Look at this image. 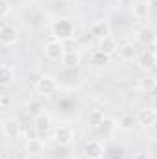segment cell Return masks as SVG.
I'll return each mask as SVG.
<instances>
[{"mask_svg": "<svg viewBox=\"0 0 157 159\" xmlns=\"http://www.w3.org/2000/svg\"><path fill=\"white\" fill-rule=\"evenodd\" d=\"M67 69H78L79 63H81V56H79L78 50H67L63 61H61Z\"/></svg>", "mask_w": 157, "mask_h": 159, "instance_id": "cell-17", "label": "cell"}, {"mask_svg": "<svg viewBox=\"0 0 157 159\" xmlns=\"http://www.w3.org/2000/svg\"><path fill=\"white\" fill-rule=\"evenodd\" d=\"M9 11H11V4L7 2V0H0V19H7V15H9Z\"/></svg>", "mask_w": 157, "mask_h": 159, "instance_id": "cell-23", "label": "cell"}, {"mask_svg": "<svg viewBox=\"0 0 157 159\" xmlns=\"http://www.w3.org/2000/svg\"><path fill=\"white\" fill-rule=\"evenodd\" d=\"M22 133V124L15 117H7L2 120V135L7 139H19Z\"/></svg>", "mask_w": 157, "mask_h": 159, "instance_id": "cell-5", "label": "cell"}, {"mask_svg": "<svg viewBox=\"0 0 157 159\" xmlns=\"http://www.w3.org/2000/svg\"><path fill=\"white\" fill-rule=\"evenodd\" d=\"M133 159H150V156H148V154H144V152H141V154H137Z\"/></svg>", "mask_w": 157, "mask_h": 159, "instance_id": "cell-28", "label": "cell"}, {"mask_svg": "<svg viewBox=\"0 0 157 159\" xmlns=\"http://www.w3.org/2000/svg\"><path fill=\"white\" fill-rule=\"evenodd\" d=\"M91 35H94L96 39H104L107 35H111V26L107 20H96L91 26Z\"/></svg>", "mask_w": 157, "mask_h": 159, "instance_id": "cell-14", "label": "cell"}, {"mask_svg": "<svg viewBox=\"0 0 157 159\" xmlns=\"http://www.w3.org/2000/svg\"><path fill=\"white\" fill-rule=\"evenodd\" d=\"M13 81H15V69L11 65L4 63L2 69H0V83H2V87H9Z\"/></svg>", "mask_w": 157, "mask_h": 159, "instance_id": "cell-16", "label": "cell"}, {"mask_svg": "<svg viewBox=\"0 0 157 159\" xmlns=\"http://www.w3.org/2000/svg\"><path fill=\"white\" fill-rule=\"evenodd\" d=\"M104 120H105V115H104V111L102 109H92L91 113H89V124H91V128H100V126H104Z\"/></svg>", "mask_w": 157, "mask_h": 159, "instance_id": "cell-21", "label": "cell"}, {"mask_svg": "<svg viewBox=\"0 0 157 159\" xmlns=\"http://www.w3.org/2000/svg\"><path fill=\"white\" fill-rule=\"evenodd\" d=\"M39 104H37V102H32V104H30V111H32V113H37V115H41L39 113Z\"/></svg>", "mask_w": 157, "mask_h": 159, "instance_id": "cell-25", "label": "cell"}, {"mask_svg": "<svg viewBox=\"0 0 157 159\" xmlns=\"http://www.w3.org/2000/svg\"><path fill=\"white\" fill-rule=\"evenodd\" d=\"M89 63L92 65V67H107L109 63H111V56H107L105 52H102L100 48L98 50H92L91 54H89Z\"/></svg>", "mask_w": 157, "mask_h": 159, "instance_id": "cell-12", "label": "cell"}, {"mask_svg": "<svg viewBox=\"0 0 157 159\" xmlns=\"http://www.w3.org/2000/svg\"><path fill=\"white\" fill-rule=\"evenodd\" d=\"M65 54H67V50H65L63 41L54 39V41H48V43L44 44V56H46V59H50V61H54V63L63 61Z\"/></svg>", "mask_w": 157, "mask_h": 159, "instance_id": "cell-3", "label": "cell"}, {"mask_svg": "<svg viewBox=\"0 0 157 159\" xmlns=\"http://www.w3.org/2000/svg\"><path fill=\"white\" fill-rule=\"evenodd\" d=\"M98 48L102 50V52H105L107 56H113V54H117L118 52V41L113 37V35H107V37H104V39H100V44H98Z\"/></svg>", "mask_w": 157, "mask_h": 159, "instance_id": "cell-15", "label": "cell"}, {"mask_svg": "<svg viewBox=\"0 0 157 159\" xmlns=\"http://www.w3.org/2000/svg\"><path fill=\"white\" fill-rule=\"evenodd\" d=\"M135 117H137V124L146 126V128H152L157 120V111L154 107H141Z\"/></svg>", "mask_w": 157, "mask_h": 159, "instance_id": "cell-8", "label": "cell"}, {"mask_svg": "<svg viewBox=\"0 0 157 159\" xmlns=\"http://www.w3.org/2000/svg\"><path fill=\"white\" fill-rule=\"evenodd\" d=\"M137 65H139L142 70H152L157 65V57H155V54H154V50H144L142 54H139Z\"/></svg>", "mask_w": 157, "mask_h": 159, "instance_id": "cell-11", "label": "cell"}, {"mask_svg": "<svg viewBox=\"0 0 157 159\" xmlns=\"http://www.w3.org/2000/svg\"><path fill=\"white\" fill-rule=\"evenodd\" d=\"M118 4L124 7H129V6H133V0H118Z\"/></svg>", "mask_w": 157, "mask_h": 159, "instance_id": "cell-26", "label": "cell"}, {"mask_svg": "<svg viewBox=\"0 0 157 159\" xmlns=\"http://www.w3.org/2000/svg\"><path fill=\"white\" fill-rule=\"evenodd\" d=\"M152 128H154V131H155V135H157V120H155V124H154Z\"/></svg>", "mask_w": 157, "mask_h": 159, "instance_id": "cell-31", "label": "cell"}, {"mask_svg": "<svg viewBox=\"0 0 157 159\" xmlns=\"http://www.w3.org/2000/svg\"><path fill=\"white\" fill-rule=\"evenodd\" d=\"M148 13H150L148 2H137V4H133V17H137V19H146Z\"/></svg>", "mask_w": 157, "mask_h": 159, "instance_id": "cell-22", "label": "cell"}, {"mask_svg": "<svg viewBox=\"0 0 157 159\" xmlns=\"http://www.w3.org/2000/svg\"><path fill=\"white\" fill-rule=\"evenodd\" d=\"M146 2H148L150 9H155V11H157V0H146Z\"/></svg>", "mask_w": 157, "mask_h": 159, "instance_id": "cell-27", "label": "cell"}, {"mask_svg": "<svg viewBox=\"0 0 157 159\" xmlns=\"http://www.w3.org/2000/svg\"><path fill=\"white\" fill-rule=\"evenodd\" d=\"M19 39V34H17V28L11 24V22H2L0 26V43L4 46H13Z\"/></svg>", "mask_w": 157, "mask_h": 159, "instance_id": "cell-6", "label": "cell"}, {"mask_svg": "<svg viewBox=\"0 0 157 159\" xmlns=\"http://www.w3.org/2000/svg\"><path fill=\"white\" fill-rule=\"evenodd\" d=\"M137 41L141 43V44H144V46H154L157 41V35H155V30L152 28V26H141L139 30H137Z\"/></svg>", "mask_w": 157, "mask_h": 159, "instance_id": "cell-10", "label": "cell"}, {"mask_svg": "<svg viewBox=\"0 0 157 159\" xmlns=\"http://www.w3.org/2000/svg\"><path fill=\"white\" fill-rule=\"evenodd\" d=\"M152 50H154V54H155V57H157V41H155V44L152 46Z\"/></svg>", "mask_w": 157, "mask_h": 159, "instance_id": "cell-30", "label": "cell"}, {"mask_svg": "<svg viewBox=\"0 0 157 159\" xmlns=\"http://www.w3.org/2000/svg\"><path fill=\"white\" fill-rule=\"evenodd\" d=\"M118 57L122 59V61H133V59H137L139 57V52H137V46L133 44V43H124L120 48H118Z\"/></svg>", "mask_w": 157, "mask_h": 159, "instance_id": "cell-13", "label": "cell"}, {"mask_svg": "<svg viewBox=\"0 0 157 159\" xmlns=\"http://www.w3.org/2000/svg\"><path fill=\"white\" fill-rule=\"evenodd\" d=\"M57 89H59L57 81H56L54 76H50V74L41 76L37 80V83H35V91H37V94H41V96H52L54 93H57Z\"/></svg>", "mask_w": 157, "mask_h": 159, "instance_id": "cell-4", "label": "cell"}, {"mask_svg": "<svg viewBox=\"0 0 157 159\" xmlns=\"http://www.w3.org/2000/svg\"><path fill=\"white\" fill-rule=\"evenodd\" d=\"M74 34V24L70 19H59L52 24V35L57 41H67Z\"/></svg>", "mask_w": 157, "mask_h": 159, "instance_id": "cell-2", "label": "cell"}, {"mask_svg": "<svg viewBox=\"0 0 157 159\" xmlns=\"http://www.w3.org/2000/svg\"><path fill=\"white\" fill-rule=\"evenodd\" d=\"M9 104H11V100H9V96H6V94H4V96L0 98V106H2L4 109H6V107H7Z\"/></svg>", "mask_w": 157, "mask_h": 159, "instance_id": "cell-24", "label": "cell"}, {"mask_svg": "<svg viewBox=\"0 0 157 159\" xmlns=\"http://www.w3.org/2000/svg\"><path fill=\"white\" fill-rule=\"evenodd\" d=\"M137 89L142 93H154L157 89V78L155 76H142L137 81Z\"/></svg>", "mask_w": 157, "mask_h": 159, "instance_id": "cell-18", "label": "cell"}, {"mask_svg": "<svg viewBox=\"0 0 157 159\" xmlns=\"http://www.w3.org/2000/svg\"><path fill=\"white\" fill-rule=\"evenodd\" d=\"M26 152L34 157V156H39L41 152L44 150V144H43V139L41 137H35V139H28L26 141Z\"/></svg>", "mask_w": 157, "mask_h": 159, "instance_id": "cell-19", "label": "cell"}, {"mask_svg": "<svg viewBox=\"0 0 157 159\" xmlns=\"http://www.w3.org/2000/svg\"><path fill=\"white\" fill-rule=\"evenodd\" d=\"M135 124H137V117H133V115H128V113L120 115V119H118V122H117L118 129H122V131H131Z\"/></svg>", "mask_w": 157, "mask_h": 159, "instance_id": "cell-20", "label": "cell"}, {"mask_svg": "<svg viewBox=\"0 0 157 159\" xmlns=\"http://www.w3.org/2000/svg\"><path fill=\"white\" fill-rule=\"evenodd\" d=\"M52 139L59 146H70L74 143V129L69 124H57L52 131Z\"/></svg>", "mask_w": 157, "mask_h": 159, "instance_id": "cell-1", "label": "cell"}, {"mask_svg": "<svg viewBox=\"0 0 157 159\" xmlns=\"http://www.w3.org/2000/svg\"><path fill=\"white\" fill-rule=\"evenodd\" d=\"M83 154L89 159H102L104 157V144L96 139H91L83 144Z\"/></svg>", "mask_w": 157, "mask_h": 159, "instance_id": "cell-9", "label": "cell"}, {"mask_svg": "<svg viewBox=\"0 0 157 159\" xmlns=\"http://www.w3.org/2000/svg\"><path fill=\"white\" fill-rule=\"evenodd\" d=\"M34 129H35L37 137L44 139L50 131H54V129H52V119H50L48 115H44V113L37 115V117H35V120H34Z\"/></svg>", "mask_w": 157, "mask_h": 159, "instance_id": "cell-7", "label": "cell"}, {"mask_svg": "<svg viewBox=\"0 0 157 159\" xmlns=\"http://www.w3.org/2000/svg\"><path fill=\"white\" fill-rule=\"evenodd\" d=\"M152 107H154V109L157 111V93L154 94V98H152Z\"/></svg>", "mask_w": 157, "mask_h": 159, "instance_id": "cell-29", "label": "cell"}, {"mask_svg": "<svg viewBox=\"0 0 157 159\" xmlns=\"http://www.w3.org/2000/svg\"><path fill=\"white\" fill-rule=\"evenodd\" d=\"M30 159H35V157H30Z\"/></svg>", "mask_w": 157, "mask_h": 159, "instance_id": "cell-32", "label": "cell"}]
</instances>
